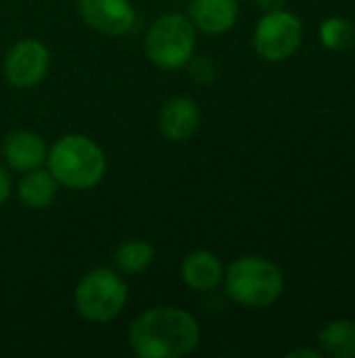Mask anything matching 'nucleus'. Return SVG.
<instances>
[{"label": "nucleus", "mask_w": 355, "mask_h": 358, "mask_svg": "<svg viewBox=\"0 0 355 358\" xmlns=\"http://www.w3.org/2000/svg\"><path fill=\"white\" fill-rule=\"evenodd\" d=\"M128 344L140 358L186 357L201 344V325L178 306L149 308L130 323Z\"/></svg>", "instance_id": "obj_1"}, {"label": "nucleus", "mask_w": 355, "mask_h": 358, "mask_svg": "<svg viewBox=\"0 0 355 358\" xmlns=\"http://www.w3.org/2000/svg\"><path fill=\"white\" fill-rule=\"evenodd\" d=\"M46 168L59 182L71 191L94 189L107 172L103 149L86 134H65L48 149Z\"/></svg>", "instance_id": "obj_2"}, {"label": "nucleus", "mask_w": 355, "mask_h": 358, "mask_svg": "<svg viewBox=\"0 0 355 358\" xmlns=\"http://www.w3.org/2000/svg\"><path fill=\"white\" fill-rule=\"evenodd\" d=\"M224 287L234 304L262 310L276 304L285 294V275L268 258L241 256L224 268Z\"/></svg>", "instance_id": "obj_3"}, {"label": "nucleus", "mask_w": 355, "mask_h": 358, "mask_svg": "<svg viewBox=\"0 0 355 358\" xmlns=\"http://www.w3.org/2000/svg\"><path fill=\"white\" fill-rule=\"evenodd\" d=\"M197 48V27L184 13H163L146 29V59L165 71L188 65Z\"/></svg>", "instance_id": "obj_4"}, {"label": "nucleus", "mask_w": 355, "mask_h": 358, "mask_svg": "<svg viewBox=\"0 0 355 358\" xmlns=\"http://www.w3.org/2000/svg\"><path fill=\"white\" fill-rule=\"evenodd\" d=\"M126 304L128 285L117 268H92L80 279L73 292V306L88 323H111L123 313Z\"/></svg>", "instance_id": "obj_5"}, {"label": "nucleus", "mask_w": 355, "mask_h": 358, "mask_svg": "<svg viewBox=\"0 0 355 358\" xmlns=\"http://www.w3.org/2000/svg\"><path fill=\"white\" fill-rule=\"evenodd\" d=\"M303 42V21L299 15L276 8L268 10L253 29V48L268 63L291 59Z\"/></svg>", "instance_id": "obj_6"}, {"label": "nucleus", "mask_w": 355, "mask_h": 358, "mask_svg": "<svg viewBox=\"0 0 355 358\" xmlns=\"http://www.w3.org/2000/svg\"><path fill=\"white\" fill-rule=\"evenodd\" d=\"M50 48L38 38L15 42L4 57V78L15 88H33L50 71Z\"/></svg>", "instance_id": "obj_7"}, {"label": "nucleus", "mask_w": 355, "mask_h": 358, "mask_svg": "<svg viewBox=\"0 0 355 358\" xmlns=\"http://www.w3.org/2000/svg\"><path fill=\"white\" fill-rule=\"evenodd\" d=\"M82 21L105 36H126L136 25V8L130 0H77Z\"/></svg>", "instance_id": "obj_8"}, {"label": "nucleus", "mask_w": 355, "mask_h": 358, "mask_svg": "<svg viewBox=\"0 0 355 358\" xmlns=\"http://www.w3.org/2000/svg\"><path fill=\"white\" fill-rule=\"evenodd\" d=\"M201 126V107L195 99L178 94L163 103L159 111V130L172 143H184Z\"/></svg>", "instance_id": "obj_9"}, {"label": "nucleus", "mask_w": 355, "mask_h": 358, "mask_svg": "<svg viewBox=\"0 0 355 358\" xmlns=\"http://www.w3.org/2000/svg\"><path fill=\"white\" fill-rule=\"evenodd\" d=\"M48 147L33 130H13L2 141V157L15 172H29L46 164Z\"/></svg>", "instance_id": "obj_10"}, {"label": "nucleus", "mask_w": 355, "mask_h": 358, "mask_svg": "<svg viewBox=\"0 0 355 358\" xmlns=\"http://www.w3.org/2000/svg\"><path fill=\"white\" fill-rule=\"evenodd\" d=\"M180 279L190 292L205 294L216 289L224 281V264L213 252L195 250L182 260Z\"/></svg>", "instance_id": "obj_11"}, {"label": "nucleus", "mask_w": 355, "mask_h": 358, "mask_svg": "<svg viewBox=\"0 0 355 358\" xmlns=\"http://www.w3.org/2000/svg\"><path fill=\"white\" fill-rule=\"evenodd\" d=\"M188 19L207 36H220L230 31L239 19V2L236 0H190Z\"/></svg>", "instance_id": "obj_12"}, {"label": "nucleus", "mask_w": 355, "mask_h": 358, "mask_svg": "<svg viewBox=\"0 0 355 358\" xmlns=\"http://www.w3.org/2000/svg\"><path fill=\"white\" fill-rule=\"evenodd\" d=\"M56 191H59V182L48 172V168L42 166L23 172L17 185V195L21 203L29 210H46L56 199Z\"/></svg>", "instance_id": "obj_13"}, {"label": "nucleus", "mask_w": 355, "mask_h": 358, "mask_svg": "<svg viewBox=\"0 0 355 358\" xmlns=\"http://www.w3.org/2000/svg\"><path fill=\"white\" fill-rule=\"evenodd\" d=\"M318 346L324 357L355 358V321L335 319L318 334Z\"/></svg>", "instance_id": "obj_14"}, {"label": "nucleus", "mask_w": 355, "mask_h": 358, "mask_svg": "<svg viewBox=\"0 0 355 358\" xmlns=\"http://www.w3.org/2000/svg\"><path fill=\"white\" fill-rule=\"evenodd\" d=\"M155 262V248L144 239H128L113 252V264L119 273L138 277Z\"/></svg>", "instance_id": "obj_15"}, {"label": "nucleus", "mask_w": 355, "mask_h": 358, "mask_svg": "<svg viewBox=\"0 0 355 358\" xmlns=\"http://www.w3.org/2000/svg\"><path fill=\"white\" fill-rule=\"evenodd\" d=\"M320 42L333 52H343L355 46V25L347 17H328L318 29Z\"/></svg>", "instance_id": "obj_16"}, {"label": "nucleus", "mask_w": 355, "mask_h": 358, "mask_svg": "<svg viewBox=\"0 0 355 358\" xmlns=\"http://www.w3.org/2000/svg\"><path fill=\"white\" fill-rule=\"evenodd\" d=\"M190 65V71H192V78L197 82H211L216 78V65L211 59L203 57V59H197V61H188Z\"/></svg>", "instance_id": "obj_17"}, {"label": "nucleus", "mask_w": 355, "mask_h": 358, "mask_svg": "<svg viewBox=\"0 0 355 358\" xmlns=\"http://www.w3.org/2000/svg\"><path fill=\"white\" fill-rule=\"evenodd\" d=\"M13 193V180H10V174L0 166V206L8 201Z\"/></svg>", "instance_id": "obj_18"}, {"label": "nucleus", "mask_w": 355, "mask_h": 358, "mask_svg": "<svg viewBox=\"0 0 355 358\" xmlns=\"http://www.w3.org/2000/svg\"><path fill=\"white\" fill-rule=\"evenodd\" d=\"M322 350L320 348H295L291 352H287V358H322Z\"/></svg>", "instance_id": "obj_19"}, {"label": "nucleus", "mask_w": 355, "mask_h": 358, "mask_svg": "<svg viewBox=\"0 0 355 358\" xmlns=\"http://www.w3.org/2000/svg\"><path fill=\"white\" fill-rule=\"evenodd\" d=\"M259 8L268 10H276V8H285V0H257Z\"/></svg>", "instance_id": "obj_20"}]
</instances>
